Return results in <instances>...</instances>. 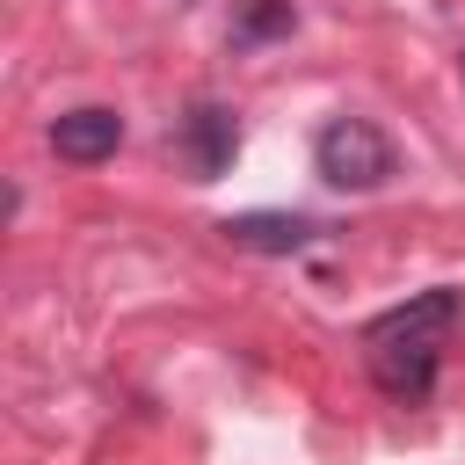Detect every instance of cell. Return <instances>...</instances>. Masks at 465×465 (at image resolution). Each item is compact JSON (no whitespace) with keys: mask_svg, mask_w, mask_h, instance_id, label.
Segmentation results:
<instances>
[{"mask_svg":"<svg viewBox=\"0 0 465 465\" xmlns=\"http://www.w3.org/2000/svg\"><path fill=\"white\" fill-rule=\"evenodd\" d=\"M450 320H458V298H450V291H421V298L378 312V320L363 327V356H371L378 392L421 407V400L436 392V363H443V334H450Z\"/></svg>","mask_w":465,"mask_h":465,"instance_id":"1","label":"cell"},{"mask_svg":"<svg viewBox=\"0 0 465 465\" xmlns=\"http://www.w3.org/2000/svg\"><path fill=\"white\" fill-rule=\"evenodd\" d=\"M312 167H320V182H334V189H385L392 174H400V153H392V138L371 124V116H334V124H320V138H312Z\"/></svg>","mask_w":465,"mask_h":465,"instance_id":"2","label":"cell"},{"mask_svg":"<svg viewBox=\"0 0 465 465\" xmlns=\"http://www.w3.org/2000/svg\"><path fill=\"white\" fill-rule=\"evenodd\" d=\"M240 153V124L225 102H196L182 124H174V160L189 167V182H218Z\"/></svg>","mask_w":465,"mask_h":465,"instance_id":"3","label":"cell"},{"mask_svg":"<svg viewBox=\"0 0 465 465\" xmlns=\"http://www.w3.org/2000/svg\"><path fill=\"white\" fill-rule=\"evenodd\" d=\"M218 232H225L232 247H247V254H305L327 225L305 218V211H240V218H225Z\"/></svg>","mask_w":465,"mask_h":465,"instance_id":"4","label":"cell"},{"mask_svg":"<svg viewBox=\"0 0 465 465\" xmlns=\"http://www.w3.org/2000/svg\"><path fill=\"white\" fill-rule=\"evenodd\" d=\"M124 145V116L116 109H102V102H87V109H65L58 124H51V153L58 160H73V167H94V160H109Z\"/></svg>","mask_w":465,"mask_h":465,"instance_id":"5","label":"cell"},{"mask_svg":"<svg viewBox=\"0 0 465 465\" xmlns=\"http://www.w3.org/2000/svg\"><path fill=\"white\" fill-rule=\"evenodd\" d=\"M291 22H298L291 0H240L232 7V44H276V36H291Z\"/></svg>","mask_w":465,"mask_h":465,"instance_id":"6","label":"cell"}]
</instances>
